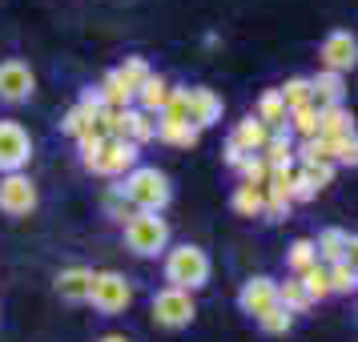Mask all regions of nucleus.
Returning a JSON list of instances; mask_svg holds the SVG:
<instances>
[{"instance_id":"obj_1","label":"nucleus","mask_w":358,"mask_h":342,"mask_svg":"<svg viewBox=\"0 0 358 342\" xmlns=\"http://www.w3.org/2000/svg\"><path fill=\"white\" fill-rule=\"evenodd\" d=\"M121 197L129 201L133 210H149V213H162L173 197V185L165 178L157 165H133L125 181H121Z\"/></svg>"},{"instance_id":"obj_2","label":"nucleus","mask_w":358,"mask_h":342,"mask_svg":"<svg viewBox=\"0 0 358 342\" xmlns=\"http://www.w3.org/2000/svg\"><path fill=\"white\" fill-rule=\"evenodd\" d=\"M210 274H213L210 254H206L201 245H194V242L173 245V250L165 254V282H169L173 290L194 294V290H201V286L210 282Z\"/></svg>"},{"instance_id":"obj_3","label":"nucleus","mask_w":358,"mask_h":342,"mask_svg":"<svg viewBox=\"0 0 358 342\" xmlns=\"http://www.w3.org/2000/svg\"><path fill=\"white\" fill-rule=\"evenodd\" d=\"M125 245H129L137 258H157V254H165V245H169V222H165L162 213L133 210L125 218Z\"/></svg>"},{"instance_id":"obj_4","label":"nucleus","mask_w":358,"mask_h":342,"mask_svg":"<svg viewBox=\"0 0 358 342\" xmlns=\"http://www.w3.org/2000/svg\"><path fill=\"white\" fill-rule=\"evenodd\" d=\"M89 302L97 314H121L133 302V282L117 270H97L89 282Z\"/></svg>"},{"instance_id":"obj_5","label":"nucleus","mask_w":358,"mask_h":342,"mask_svg":"<svg viewBox=\"0 0 358 342\" xmlns=\"http://www.w3.org/2000/svg\"><path fill=\"white\" fill-rule=\"evenodd\" d=\"M81 165L89 169V173H97V178H125L133 165H137V145L105 137V141L93 149V157H85Z\"/></svg>"},{"instance_id":"obj_6","label":"nucleus","mask_w":358,"mask_h":342,"mask_svg":"<svg viewBox=\"0 0 358 342\" xmlns=\"http://www.w3.org/2000/svg\"><path fill=\"white\" fill-rule=\"evenodd\" d=\"M149 310H153V322L165 326V330H181V326L194 322V294L185 290H173V286H165V290L153 294V302H149Z\"/></svg>"},{"instance_id":"obj_7","label":"nucleus","mask_w":358,"mask_h":342,"mask_svg":"<svg viewBox=\"0 0 358 342\" xmlns=\"http://www.w3.org/2000/svg\"><path fill=\"white\" fill-rule=\"evenodd\" d=\"M33 157V137L20 121H0V173H24Z\"/></svg>"},{"instance_id":"obj_8","label":"nucleus","mask_w":358,"mask_h":342,"mask_svg":"<svg viewBox=\"0 0 358 342\" xmlns=\"http://www.w3.org/2000/svg\"><path fill=\"white\" fill-rule=\"evenodd\" d=\"M36 185L29 173H4L0 178V213H8V218H29L36 210Z\"/></svg>"},{"instance_id":"obj_9","label":"nucleus","mask_w":358,"mask_h":342,"mask_svg":"<svg viewBox=\"0 0 358 342\" xmlns=\"http://www.w3.org/2000/svg\"><path fill=\"white\" fill-rule=\"evenodd\" d=\"M181 117L194 125V129H210L222 121V97L206 89V85H194V89H181Z\"/></svg>"},{"instance_id":"obj_10","label":"nucleus","mask_w":358,"mask_h":342,"mask_svg":"<svg viewBox=\"0 0 358 342\" xmlns=\"http://www.w3.org/2000/svg\"><path fill=\"white\" fill-rule=\"evenodd\" d=\"M318 57H322V69L326 73H350L358 61V41L355 33H346V29H334V33H326L322 49H318Z\"/></svg>"},{"instance_id":"obj_11","label":"nucleus","mask_w":358,"mask_h":342,"mask_svg":"<svg viewBox=\"0 0 358 342\" xmlns=\"http://www.w3.org/2000/svg\"><path fill=\"white\" fill-rule=\"evenodd\" d=\"M36 89V77L33 69L17 61V57H8V61H0V101L4 105H20V101H29Z\"/></svg>"},{"instance_id":"obj_12","label":"nucleus","mask_w":358,"mask_h":342,"mask_svg":"<svg viewBox=\"0 0 358 342\" xmlns=\"http://www.w3.org/2000/svg\"><path fill=\"white\" fill-rule=\"evenodd\" d=\"M238 306H242V314H250V318H258V314H266L270 306H278V282L266 274H254L250 282H242V290H238Z\"/></svg>"},{"instance_id":"obj_13","label":"nucleus","mask_w":358,"mask_h":342,"mask_svg":"<svg viewBox=\"0 0 358 342\" xmlns=\"http://www.w3.org/2000/svg\"><path fill=\"white\" fill-rule=\"evenodd\" d=\"M355 234H346V229L330 226L318 234V242H314V254H318V266H334V262H355Z\"/></svg>"},{"instance_id":"obj_14","label":"nucleus","mask_w":358,"mask_h":342,"mask_svg":"<svg viewBox=\"0 0 358 342\" xmlns=\"http://www.w3.org/2000/svg\"><path fill=\"white\" fill-rule=\"evenodd\" d=\"M346 101V81H342L338 73H314L310 77V105L314 109H334V105H342Z\"/></svg>"},{"instance_id":"obj_15","label":"nucleus","mask_w":358,"mask_h":342,"mask_svg":"<svg viewBox=\"0 0 358 342\" xmlns=\"http://www.w3.org/2000/svg\"><path fill=\"white\" fill-rule=\"evenodd\" d=\"M169 89H173V85L165 81L162 73H149L145 81L137 85V93H133V101H137L133 109H141V113L157 117V113L165 109V101H169Z\"/></svg>"},{"instance_id":"obj_16","label":"nucleus","mask_w":358,"mask_h":342,"mask_svg":"<svg viewBox=\"0 0 358 342\" xmlns=\"http://www.w3.org/2000/svg\"><path fill=\"white\" fill-rule=\"evenodd\" d=\"M258 157L270 165V169H286V165H294V133L286 129V125L274 129V133H270V141L262 145Z\"/></svg>"},{"instance_id":"obj_17","label":"nucleus","mask_w":358,"mask_h":342,"mask_svg":"<svg viewBox=\"0 0 358 342\" xmlns=\"http://www.w3.org/2000/svg\"><path fill=\"white\" fill-rule=\"evenodd\" d=\"M197 137H201V129H194L189 121L157 113V141H165V145H181V149H189V145H197Z\"/></svg>"},{"instance_id":"obj_18","label":"nucleus","mask_w":358,"mask_h":342,"mask_svg":"<svg viewBox=\"0 0 358 342\" xmlns=\"http://www.w3.org/2000/svg\"><path fill=\"white\" fill-rule=\"evenodd\" d=\"M89 282H93V270L69 266V270L57 274V294H61L65 302H89Z\"/></svg>"},{"instance_id":"obj_19","label":"nucleus","mask_w":358,"mask_h":342,"mask_svg":"<svg viewBox=\"0 0 358 342\" xmlns=\"http://www.w3.org/2000/svg\"><path fill=\"white\" fill-rule=\"evenodd\" d=\"M97 93H101V105H105V109H133V89L117 77V69H109V73L101 77Z\"/></svg>"},{"instance_id":"obj_20","label":"nucleus","mask_w":358,"mask_h":342,"mask_svg":"<svg viewBox=\"0 0 358 342\" xmlns=\"http://www.w3.org/2000/svg\"><path fill=\"white\" fill-rule=\"evenodd\" d=\"M355 133V117L346 105H334V109H318V137L334 141V137H346Z\"/></svg>"},{"instance_id":"obj_21","label":"nucleus","mask_w":358,"mask_h":342,"mask_svg":"<svg viewBox=\"0 0 358 342\" xmlns=\"http://www.w3.org/2000/svg\"><path fill=\"white\" fill-rule=\"evenodd\" d=\"M229 141H238L245 153H262V145L270 141V129H266L254 113H250V117H242V121H238V129L229 133Z\"/></svg>"},{"instance_id":"obj_22","label":"nucleus","mask_w":358,"mask_h":342,"mask_svg":"<svg viewBox=\"0 0 358 342\" xmlns=\"http://www.w3.org/2000/svg\"><path fill=\"white\" fill-rule=\"evenodd\" d=\"M229 206H234V213H242V218H262V206H266V190L262 185H238L234 190V197H229Z\"/></svg>"},{"instance_id":"obj_23","label":"nucleus","mask_w":358,"mask_h":342,"mask_svg":"<svg viewBox=\"0 0 358 342\" xmlns=\"http://www.w3.org/2000/svg\"><path fill=\"white\" fill-rule=\"evenodd\" d=\"M254 117H258L270 133L286 125V105H282V97H278V89H266V93H262V97H258V113H254Z\"/></svg>"},{"instance_id":"obj_24","label":"nucleus","mask_w":358,"mask_h":342,"mask_svg":"<svg viewBox=\"0 0 358 342\" xmlns=\"http://www.w3.org/2000/svg\"><path fill=\"white\" fill-rule=\"evenodd\" d=\"M278 306L286 310V314H306L314 302L306 298V290H302L298 278H286V282H278Z\"/></svg>"},{"instance_id":"obj_25","label":"nucleus","mask_w":358,"mask_h":342,"mask_svg":"<svg viewBox=\"0 0 358 342\" xmlns=\"http://www.w3.org/2000/svg\"><path fill=\"white\" fill-rule=\"evenodd\" d=\"M125 121H129V133H125L129 145H145L157 137V117L141 113V109H125Z\"/></svg>"},{"instance_id":"obj_26","label":"nucleus","mask_w":358,"mask_h":342,"mask_svg":"<svg viewBox=\"0 0 358 342\" xmlns=\"http://www.w3.org/2000/svg\"><path fill=\"white\" fill-rule=\"evenodd\" d=\"M326 286H330V294H355V286H358L355 262H334V266H326Z\"/></svg>"},{"instance_id":"obj_27","label":"nucleus","mask_w":358,"mask_h":342,"mask_svg":"<svg viewBox=\"0 0 358 342\" xmlns=\"http://www.w3.org/2000/svg\"><path fill=\"white\" fill-rule=\"evenodd\" d=\"M97 125V109H89V105H73L65 117H61V133H69V137H81V133H89Z\"/></svg>"},{"instance_id":"obj_28","label":"nucleus","mask_w":358,"mask_h":342,"mask_svg":"<svg viewBox=\"0 0 358 342\" xmlns=\"http://www.w3.org/2000/svg\"><path fill=\"white\" fill-rule=\"evenodd\" d=\"M286 129L298 133L302 141H306V137H318V109H314V105H302V109L286 113Z\"/></svg>"},{"instance_id":"obj_29","label":"nucleus","mask_w":358,"mask_h":342,"mask_svg":"<svg viewBox=\"0 0 358 342\" xmlns=\"http://www.w3.org/2000/svg\"><path fill=\"white\" fill-rule=\"evenodd\" d=\"M278 97H282V105H286V113L310 105V77H290V81L278 89Z\"/></svg>"},{"instance_id":"obj_30","label":"nucleus","mask_w":358,"mask_h":342,"mask_svg":"<svg viewBox=\"0 0 358 342\" xmlns=\"http://www.w3.org/2000/svg\"><path fill=\"white\" fill-rule=\"evenodd\" d=\"M318 262V254H314V238H298V242H290V250H286V266L294 270V278L302 274V270H310Z\"/></svg>"},{"instance_id":"obj_31","label":"nucleus","mask_w":358,"mask_h":342,"mask_svg":"<svg viewBox=\"0 0 358 342\" xmlns=\"http://www.w3.org/2000/svg\"><path fill=\"white\" fill-rule=\"evenodd\" d=\"M298 282H302V290H306L310 302H322L326 294H330V286H326V266H318V262H314L310 270H302Z\"/></svg>"},{"instance_id":"obj_32","label":"nucleus","mask_w":358,"mask_h":342,"mask_svg":"<svg viewBox=\"0 0 358 342\" xmlns=\"http://www.w3.org/2000/svg\"><path fill=\"white\" fill-rule=\"evenodd\" d=\"M294 157H302V165H330V141L326 137H306L302 145L294 149Z\"/></svg>"},{"instance_id":"obj_33","label":"nucleus","mask_w":358,"mask_h":342,"mask_svg":"<svg viewBox=\"0 0 358 342\" xmlns=\"http://www.w3.org/2000/svg\"><path fill=\"white\" fill-rule=\"evenodd\" d=\"M149 73H153V69H149L145 57H125V65H117V77H121V81L129 85L133 93H137V85L145 81Z\"/></svg>"},{"instance_id":"obj_34","label":"nucleus","mask_w":358,"mask_h":342,"mask_svg":"<svg viewBox=\"0 0 358 342\" xmlns=\"http://www.w3.org/2000/svg\"><path fill=\"white\" fill-rule=\"evenodd\" d=\"M358 162V137L346 133V137H334L330 141V165H355Z\"/></svg>"},{"instance_id":"obj_35","label":"nucleus","mask_w":358,"mask_h":342,"mask_svg":"<svg viewBox=\"0 0 358 342\" xmlns=\"http://www.w3.org/2000/svg\"><path fill=\"white\" fill-rule=\"evenodd\" d=\"M238 173H242L245 185H266V178H270V165L262 162L258 153H245V162L238 165Z\"/></svg>"},{"instance_id":"obj_36","label":"nucleus","mask_w":358,"mask_h":342,"mask_svg":"<svg viewBox=\"0 0 358 342\" xmlns=\"http://www.w3.org/2000/svg\"><path fill=\"white\" fill-rule=\"evenodd\" d=\"M258 326L266 330V334H286L294 326V314H286L282 306H270L266 314H258Z\"/></svg>"},{"instance_id":"obj_37","label":"nucleus","mask_w":358,"mask_h":342,"mask_svg":"<svg viewBox=\"0 0 358 342\" xmlns=\"http://www.w3.org/2000/svg\"><path fill=\"white\" fill-rule=\"evenodd\" d=\"M222 153H226V165H229V169H238V165L245 162V149L238 145V141H229V137H226V149H222Z\"/></svg>"},{"instance_id":"obj_38","label":"nucleus","mask_w":358,"mask_h":342,"mask_svg":"<svg viewBox=\"0 0 358 342\" xmlns=\"http://www.w3.org/2000/svg\"><path fill=\"white\" fill-rule=\"evenodd\" d=\"M97 342H129L125 334H105V339H97Z\"/></svg>"}]
</instances>
